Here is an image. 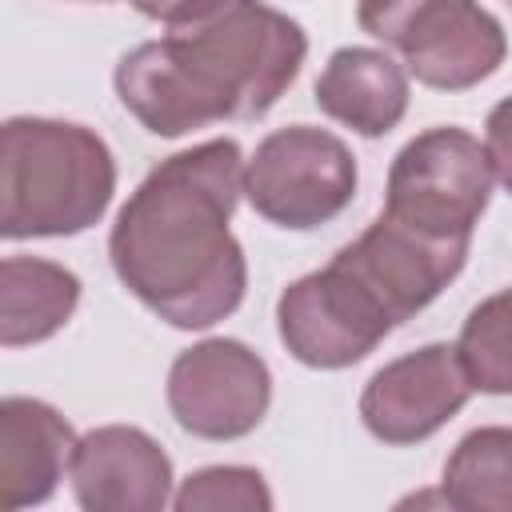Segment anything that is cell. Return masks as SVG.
I'll return each mask as SVG.
<instances>
[{"label":"cell","mask_w":512,"mask_h":512,"mask_svg":"<svg viewBox=\"0 0 512 512\" xmlns=\"http://www.w3.org/2000/svg\"><path fill=\"white\" fill-rule=\"evenodd\" d=\"M240 196L244 152L228 136L160 160L108 232L116 280L184 332L232 316L248 288V260L228 228Z\"/></svg>","instance_id":"cell-1"},{"label":"cell","mask_w":512,"mask_h":512,"mask_svg":"<svg viewBox=\"0 0 512 512\" xmlns=\"http://www.w3.org/2000/svg\"><path fill=\"white\" fill-rule=\"evenodd\" d=\"M304 28L264 0H232L216 16L172 28L120 56V104L164 140L220 120H260L300 76Z\"/></svg>","instance_id":"cell-2"},{"label":"cell","mask_w":512,"mask_h":512,"mask_svg":"<svg viewBox=\"0 0 512 512\" xmlns=\"http://www.w3.org/2000/svg\"><path fill=\"white\" fill-rule=\"evenodd\" d=\"M116 160L104 136L52 116L4 120L0 236H80L108 212Z\"/></svg>","instance_id":"cell-3"},{"label":"cell","mask_w":512,"mask_h":512,"mask_svg":"<svg viewBox=\"0 0 512 512\" xmlns=\"http://www.w3.org/2000/svg\"><path fill=\"white\" fill-rule=\"evenodd\" d=\"M492 180L488 148L472 132L440 124L396 152L384 188V216L428 240L472 244L492 200Z\"/></svg>","instance_id":"cell-4"},{"label":"cell","mask_w":512,"mask_h":512,"mask_svg":"<svg viewBox=\"0 0 512 512\" xmlns=\"http://www.w3.org/2000/svg\"><path fill=\"white\" fill-rule=\"evenodd\" d=\"M360 28L404 56L408 76L436 92H464L488 80L508 36L476 0H356Z\"/></svg>","instance_id":"cell-5"},{"label":"cell","mask_w":512,"mask_h":512,"mask_svg":"<svg viewBox=\"0 0 512 512\" xmlns=\"http://www.w3.org/2000/svg\"><path fill=\"white\" fill-rule=\"evenodd\" d=\"M352 148L312 124H288L268 132L244 164V196L256 216L288 232H312L336 220L356 196Z\"/></svg>","instance_id":"cell-6"},{"label":"cell","mask_w":512,"mask_h":512,"mask_svg":"<svg viewBox=\"0 0 512 512\" xmlns=\"http://www.w3.org/2000/svg\"><path fill=\"white\" fill-rule=\"evenodd\" d=\"M388 308L376 292L336 256L292 280L276 300V332L292 360L304 368L336 372L360 364L392 332Z\"/></svg>","instance_id":"cell-7"},{"label":"cell","mask_w":512,"mask_h":512,"mask_svg":"<svg viewBox=\"0 0 512 512\" xmlns=\"http://www.w3.org/2000/svg\"><path fill=\"white\" fill-rule=\"evenodd\" d=\"M168 412L200 440H240L272 404V372L244 340L212 336L184 348L168 368Z\"/></svg>","instance_id":"cell-8"},{"label":"cell","mask_w":512,"mask_h":512,"mask_svg":"<svg viewBox=\"0 0 512 512\" xmlns=\"http://www.w3.org/2000/svg\"><path fill=\"white\" fill-rule=\"evenodd\" d=\"M472 392L456 344L432 340L372 372L360 392V420L380 444L404 448L440 432Z\"/></svg>","instance_id":"cell-9"},{"label":"cell","mask_w":512,"mask_h":512,"mask_svg":"<svg viewBox=\"0 0 512 512\" xmlns=\"http://www.w3.org/2000/svg\"><path fill=\"white\" fill-rule=\"evenodd\" d=\"M336 260L348 264L376 292L392 324H404L460 276L468 244L428 240L380 212L352 244L336 252Z\"/></svg>","instance_id":"cell-10"},{"label":"cell","mask_w":512,"mask_h":512,"mask_svg":"<svg viewBox=\"0 0 512 512\" xmlns=\"http://www.w3.org/2000/svg\"><path fill=\"white\" fill-rule=\"evenodd\" d=\"M72 496L88 512H160L172 504V460L136 424H104L76 440Z\"/></svg>","instance_id":"cell-11"},{"label":"cell","mask_w":512,"mask_h":512,"mask_svg":"<svg viewBox=\"0 0 512 512\" xmlns=\"http://www.w3.org/2000/svg\"><path fill=\"white\" fill-rule=\"evenodd\" d=\"M72 424L36 396L0 400V504L8 512L44 504L72 464Z\"/></svg>","instance_id":"cell-12"},{"label":"cell","mask_w":512,"mask_h":512,"mask_svg":"<svg viewBox=\"0 0 512 512\" xmlns=\"http://www.w3.org/2000/svg\"><path fill=\"white\" fill-rule=\"evenodd\" d=\"M316 108L356 136H388L408 112V68L384 48H336L316 76Z\"/></svg>","instance_id":"cell-13"},{"label":"cell","mask_w":512,"mask_h":512,"mask_svg":"<svg viewBox=\"0 0 512 512\" xmlns=\"http://www.w3.org/2000/svg\"><path fill=\"white\" fill-rule=\"evenodd\" d=\"M80 304V276L56 260L4 256L0 264V344L24 348L56 336Z\"/></svg>","instance_id":"cell-14"},{"label":"cell","mask_w":512,"mask_h":512,"mask_svg":"<svg viewBox=\"0 0 512 512\" xmlns=\"http://www.w3.org/2000/svg\"><path fill=\"white\" fill-rule=\"evenodd\" d=\"M440 496L456 512H512V428L484 424L444 460Z\"/></svg>","instance_id":"cell-15"},{"label":"cell","mask_w":512,"mask_h":512,"mask_svg":"<svg viewBox=\"0 0 512 512\" xmlns=\"http://www.w3.org/2000/svg\"><path fill=\"white\" fill-rule=\"evenodd\" d=\"M456 352L476 392L512 396V288L480 300L468 312Z\"/></svg>","instance_id":"cell-16"},{"label":"cell","mask_w":512,"mask_h":512,"mask_svg":"<svg viewBox=\"0 0 512 512\" xmlns=\"http://www.w3.org/2000/svg\"><path fill=\"white\" fill-rule=\"evenodd\" d=\"M176 512H272V488L256 468L212 464L192 472L172 496Z\"/></svg>","instance_id":"cell-17"},{"label":"cell","mask_w":512,"mask_h":512,"mask_svg":"<svg viewBox=\"0 0 512 512\" xmlns=\"http://www.w3.org/2000/svg\"><path fill=\"white\" fill-rule=\"evenodd\" d=\"M140 16L156 20V24H168V28H188V24H200L208 16H216L220 8H228L232 0H128Z\"/></svg>","instance_id":"cell-18"},{"label":"cell","mask_w":512,"mask_h":512,"mask_svg":"<svg viewBox=\"0 0 512 512\" xmlns=\"http://www.w3.org/2000/svg\"><path fill=\"white\" fill-rule=\"evenodd\" d=\"M488 132V140H484V148H488V160H492V172H496V180L504 184V192L512 196V96H504L492 112H488V124H484Z\"/></svg>","instance_id":"cell-19"},{"label":"cell","mask_w":512,"mask_h":512,"mask_svg":"<svg viewBox=\"0 0 512 512\" xmlns=\"http://www.w3.org/2000/svg\"><path fill=\"white\" fill-rule=\"evenodd\" d=\"M508 4H512V0H508Z\"/></svg>","instance_id":"cell-20"}]
</instances>
